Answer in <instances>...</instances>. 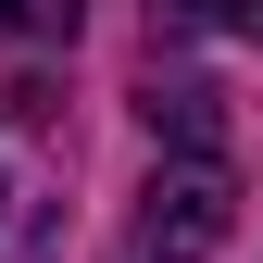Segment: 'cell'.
Returning <instances> with one entry per match:
<instances>
[{
    "instance_id": "cell-3",
    "label": "cell",
    "mask_w": 263,
    "mask_h": 263,
    "mask_svg": "<svg viewBox=\"0 0 263 263\" xmlns=\"http://www.w3.org/2000/svg\"><path fill=\"white\" fill-rule=\"evenodd\" d=\"M188 25H226L263 50V0H151V38H188Z\"/></svg>"
},
{
    "instance_id": "cell-1",
    "label": "cell",
    "mask_w": 263,
    "mask_h": 263,
    "mask_svg": "<svg viewBox=\"0 0 263 263\" xmlns=\"http://www.w3.org/2000/svg\"><path fill=\"white\" fill-rule=\"evenodd\" d=\"M238 226V188H226L213 151L163 163V176L138 188V226H125V263H213V238Z\"/></svg>"
},
{
    "instance_id": "cell-4",
    "label": "cell",
    "mask_w": 263,
    "mask_h": 263,
    "mask_svg": "<svg viewBox=\"0 0 263 263\" xmlns=\"http://www.w3.org/2000/svg\"><path fill=\"white\" fill-rule=\"evenodd\" d=\"M88 0H0V38H76Z\"/></svg>"
},
{
    "instance_id": "cell-2",
    "label": "cell",
    "mask_w": 263,
    "mask_h": 263,
    "mask_svg": "<svg viewBox=\"0 0 263 263\" xmlns=\"http://www.w3.org/2000/svg\"><path fill=\"white\" fill-rule=\"evenodd\" d=\"M138 113H151V138H176V151H213V138H226V113H213V88H201V76H151V101H138Z\"/></svg>"
}]
</instances>
